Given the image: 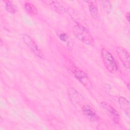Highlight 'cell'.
<instances>
[{
    "label": "cell",
    "instance_id": "6da1fadb",
    "mask_svg": "<svg viewBox=\"0 0 130 130\" xmlns=\"http://www.w3.org/2000/svg\"><path fill=\"white\" fill-rule=\"evenodd\" d=\"M75 36L84 44L91 45L94 43L93 39L89 31L83 26L77 24L75 25L73 29Z\"/></svg>",
    "mask_w": 130,
    "mask_h": 130
},
{
    "label": "cell",
    "instance_id": "7a4b0ae2",
    "mask_svg": "<svg viewBox=\"0 0 130 130\" xmlns=\"http://www.w3.org/2000/svg\"><path fill=\"white\" fill-rule=\"evenodd\" d=\"M101 55L104 64L107 70L111 73L116 72L118 69L117 64L110 52L105 48H103L101 50Z\"/></svg>",
    "mask_w": 130,
    "mask_h": 130
},
{
    "label": "cell",
    "instance_id": "3957f363",
    "mask_svg": "<svg viewBox=\"0 0 130 130\" xmlns=\"http://www.w3.org/2000/svg\"><path fill=\"white\" fill-rule=\"evenodd\" d=\"M71 71L76 79H77L85 87L88 89H90L91 88V83L85 72L75 66H73L71 68Z\"/></svg>",
    "mask_w": 130,
    "mask_h": 130
},
{
    "label": "cell",
    "instance_id": "277c9868",
    "mask_svg": "<svg viewBox=\"0 0 130 130\" xmlns=\"http://www.w3.org/2000/svg\"><path fill=\"white\" fill-rule=\"evenodd\" d=\"M101 107L104 109L107 114L116 123H119L120 121V116L118 112L110 105L106 102L101 104Z\"/></svg>",
    "mask_w": 130,
    "mask_h": 130
},
{
    "label": "cell",
    "instance_id": "5b68a950",
    "mask_svg": "<svg viewBox=\"0 0 130 130\" xmlns=\"http://www.w3.org/2000/svg\"><path fill=\"white\" fill-rule=\"evenodd\" d=\"M67 93L69 99L74 105L77 106L83 102L84 100L83 96L74 88L72 87L68 88Z\"/></svg>",
    "mask_w": 130,
    "mask_h": 130
},
{
    "label": "cell",
    "instance_id": "8992f818",
    "mask_svg": "<svg viewBox=\"0 0 130 130\" xmlns=\"http://www.w3.org/2000/svg\"><path fill=\"white\" fill-rule=\"evenodd\" d=\"M82 111L84 116L93 122H97L100 120V117L93 109L89 105H84L82 107Z\"/></svg>",
    "mask_w": 130,
    "mask_h": 130
},
{
    "label": "cell",
    "instance_id": "52a82bcc",
    "mask_svg": "<svg viewBox=\"0 0 130 130\" xmlns=\"http://www.w3.org/2000/svg\"><path fill=\"white\" fill-rule=\"evenodd\" d=\"M23 40L26 45L37 56L40 58H42L43 54L41 50L39 49L36 42L27 35L23 36Z\"/></svg>",
    "mask_w": 130,
    "mask_h": 130
},
{
    "label": "cell",
    "instance_id": "ba28073f",
    "mask_svg": "<svg viewBox=\"0 0 130 130\" xmlns=\"http://www.w3.org/2000/svg\"><path fill=\"white\" fill-rule=\"evenodd\" d=\"M116 52L119 58L123 64L127 69L129 68V55L128 52L123 47L116 48Z\"/></svg>",
    "mask_w": 130,
    "mask_h": 130
},
{
    "label": "cell",
    "instance_id": "9c48e42d",
    "mask_svg": "<svg viewBox=\"0 0 130 130\" xmlns=\"http://www.w3.org/2000/svg\"><path fill=\"white\" fill-rule=\"evenodd\" d=\"M89 10L91 16L95 19L98 20L99 18V13L96 2L95 1H87Z\"/></svg>",
    "mask_w": 130,
    "mask_h": 130
},
{
    "label": "cell",
    "instance_id": "30bf717a",
    "mask_svg": "<svg viewBox=\"0 0 130 130\" xmlns=\"http://www.w3.org/2000/svg\"><path fill=\"white\" fill-rule=\"evenodd\" d=\"M49 7L56 13L62 14L65 12L64 8L58 2L49 1L48 2Z\"/></svg>",
    "mask_w": 130,
    "mask_h": 130
},
{
    "label": "cell",
    "instance_id": "8fae6325",
    "mask_svg": "<svg viewBox=\"0 0 130 130\" xmlns=\"http://www.w3.org/2000/svg\"><path fill=\"white\" fill-rule=\"evenodd\" d=\"M118 103L120 108L128 116L129 115V103L124 97L120 96L118 98Z\"/></svg>",
    "mask_w": 130,
    "mask_h": 130
},
{
    "label": "cell",
    "instance_id": "7c38bea8",
    "mask_svg": "<svg viewBox=\"0 0 130 130\" xmlns=\"http://www.w3.org/2000/svg\"><path fill=\"white\" fill-rule=\"evenodd\" d=\"M24 8L28 13L31 15L37 14L38 10L34 5L30 3H26L24 5Z\"/></svg>",
    "mask_w": 130,
    "mask_h": 130
},
{
    "label": "cell",
    "instance_id": "4fadbf2b",
    "mask_svg": "<svg viewBox=\"0 0 130 130\" xmlns=\"http://www.w3.org/2000/svg\"><path fill=\"white\" fill-rule=\"evenodd\" d=\"M6 10L11 14H14L16 12V8L11 1H6L5 2Z\"/></svg>",
    "mask_w": 130,
    "mask_h": 130
},
{
    "label": "cell",
    "instance_id": "5bb4252c",
    "mask_svg": "<svg viewBox=\"0 0 130 130\" xmlns=\"http://www.w3.org/2000/svg\"><path fill=\"white\" fill-rule=\"evenodd\" d=\"M102 5L103 6L104 8L106 10V11H108L111 8V4L109 1H101Z\"/></svg>",
    "mask_w": 130,
    "mask_h": 130
},
{
    "label": "cell",
    "instance_id": "9a60e30c",
    "mask_svg": "<svg viewBox=\"0 0 130 130\" xmlns=\"http://www.w3.org/2000/svg\"><path fill=\"white\" fill-rule=\"evenodd\" d=\"M59 38L63 42H66L68 39V36L66 34H64V33L60 34L59 35Z\"/></svg>",
    "mask_w": 130,
    "mask_h": 130
},
{
    "label": "cell",
    "instance_id": "2e32d148",
    "mask_svg": "<svg viewBox=\"0 0 130 130\" xmlns=\"http://www.w3.org/2000/svg\"><path fill=\"white\" fill-rule=\"evenodd\" d=\"M126 18H127V21L129 22V12H127L126 14Z\"/></svg>",
    "mask_w": 130,
    "mask_h": 130
},
{
    "label": "cell",
    "instance_id": "e0dca14e",
    "mask_svg": "<svg viewBox=\"0 0 130 130\" xmlns=\"http://www.w3.org/2000/svg\"><path fill=\"white\" fill-rule=\"evenodd\" d=\"M127 87H128V90H129V83H128V84H127Z\"/></svg>",
    "mask_w": 130,
    "mask_h": 130
}]
</instances>
